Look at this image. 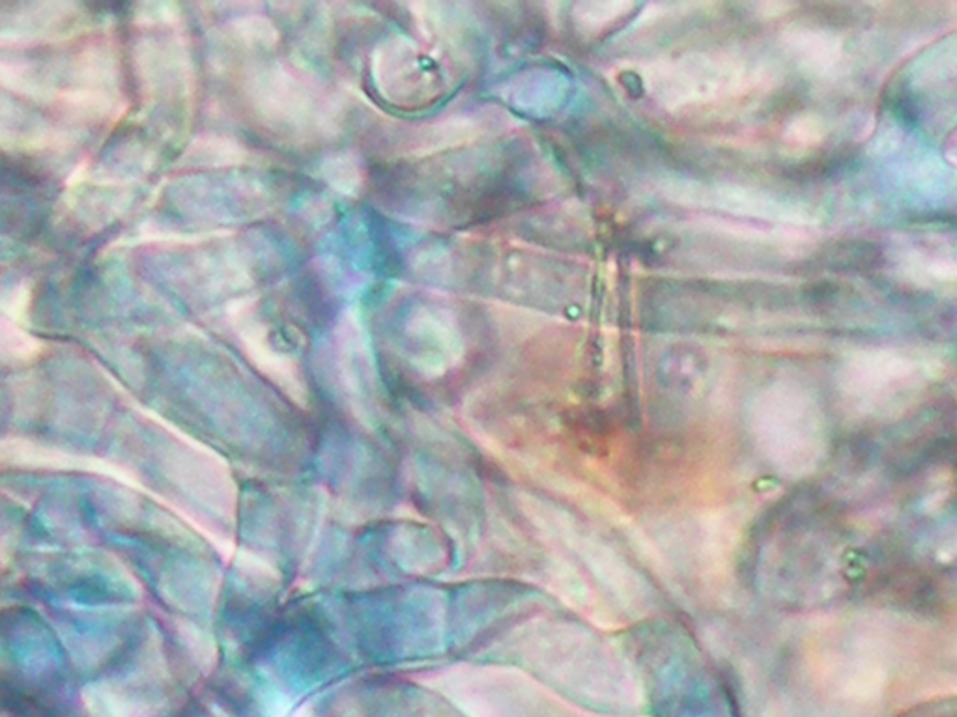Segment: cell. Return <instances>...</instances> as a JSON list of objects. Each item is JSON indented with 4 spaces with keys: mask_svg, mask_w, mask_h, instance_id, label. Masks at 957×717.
Segmentation results:
<instances>
[{
    "mask_svg": "<svg viewBox=\"0 0 957 717\" xmlns=\"http://www.w3.org/2000/svg\"><path fill=\"white\" fill-rule=\"evenodd\" d=\"M0 465L21 467H45V469H111L105 464L88 465V460L77 458L70 452L43 447L29 439H2L0 441Z\"/></svg>",
    "mask_w": 957,
    "mask_h": 717,
    "instance_id": "cell-1",
    "label": "cell"
},
{
    "mask_svg": "<svg viewBox=\"0 0 957 717\" xmlns=\"http://www.w3.org/2000/svg\"><path fill=\"white\" fill-rule=\"evenodd\" d=\"M0 86L29 98H45L49 94L47 86L32 71V66L23 60L0 58Z\"/></svg>",
    "mask_w": 957,
    "mask_h": 717,
    "instance_id": "cell-2",
    "label": "cell"
},
{
    "mask_svg": "<svg viewBox=\"0 0 957 717\" xmlns=\"http://www.w3.org/2000/svg\"><path fill=\"white\" fill-rule=\"evenodd\" d=\"M42 342L14 322L0 318V352L14 359H32L42 352Z\"/></svg>",
    "mask_w": 957,
    "mask_h": 717,
    "instance_id": "cell-3",
    "label": "cell"
},
{
    "mask_svg": "<svg viewBox=\"0 0 957 717\" xmlns=\"http://www.w3.org/2000/svg\"><path fill=\"white\" fill-rule=\"evenodd\" d=\"M86 706L94 717H131L128 701L109 688L86 689Z\"/></svg>",
    "mask_w": 957,
    "mask_h": 717,
    "instance_id": "cell-4",
    "label": "cell"
},
{
    "mask_svg": "<svg viewBox=\"0 0 957 717\" xmlns=\"http://www.w3.org/2000/svg\"><path fill=\"white\" fill-rule=\"evenodd\" d=\"M29 303H30V292L29 288L21 286L17 290H12V294H8L6 299H2L0 303V309L6 312V316L14 318V320H23L29 312Z\"/></svg>",
    "mask_w": 957,
    "mask_h": 717,
    "instance_id": "cell-5",
    "label": "cell"
}]
</instances>
